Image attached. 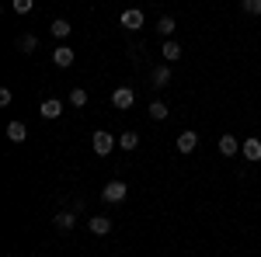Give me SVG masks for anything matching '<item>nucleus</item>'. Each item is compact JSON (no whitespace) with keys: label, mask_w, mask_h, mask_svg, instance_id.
<instances>
[{"label":"nucleus","mask_w":261,"mask_h":257,"mask_svg":"<svg viewBox=\"0 0 261 257\" xmlns=\"http://www.w3.org/2000/svg\"><path fill=\"white\" fill-rule=\"evenodd\" d=\"M115 142H119V139L112 136L108 129H94V136H91V150H94L98 157H108V153L115 150Z\"/></svg>","instance_id":"1"},{"label":"nucleus","mask_w":261,"mask_h":257,"mask_svg":"<svg viewBox=\"0 0 261 257\" xmlns=\"http://www.w3.org/2000/svg\"><path fill=\"white\" fill-rule=\"evenodd\" d=\"M125 195H129V184H125V181H108V184L101 188V198H105L108 205H119V202H125Z\"/></svg>","instance_id":"2"},{"label":"nucleus","mask_w":261,"mask_h":257,"mask_svg":"<svg viewBox=\"0 0 261 257\" xmlns=\"http://www.w3.org/2000/svg\"><path fill=\"white\" fill-rule=\"evenodd\" d=\"M143 21H146V18H143V11H136V7H129V11H122V14H119V24H122V28H129V32H140Z\"/></svg>","instance_id":"3"},{"label":"nucleus","mask_w":261,"mask_h":257,"mask_svg":"<svg viewBox=\"0 0 261 257\" xmlns=\"http://www.w3.org/2000/svg\"><path fill=\"white\" fill-rule=\"evenodd\" d=\"M133 101H136V94H133V87H115V91H112V104H115L119 111H125V108H133Z\"/></svg>","instance_id":"4"},{"label":"nucleus","mask_w":261,"mask_h":257,"mask_svg":"<svg viewBox=\"0 0 261 257\" xmlns=\"http://www.w3.org/2000/svg\"><path fill=\"white\" fill-rule=\"evenodd\" d=\"M174 146H178V153H185V157H188V153H195V146H199V132L185 129V132L178 136V142H174Z\"/></svg>","instance_id":"5"},{"label":"nucleus","mask_w":261,"mask_h":257,"mask_svg":"<svg viewBox=\"0 0 261 257\" xmlns=\"http://www.w3.org/2000/svg\"><path fill=\"white\" fill-rule=\"evenodd\" d=\"M39 115H42V119H60V115H63V101L45 98V101L39 104Z\"/></svg>","instance_id":"6"},{"label":"nucleus","mask_w":261,"mask_h":257,"mask_svg":"<svg viewBox=\"0 0 261 257\" xmlns=\"http://www.w3.org/2000/svg\"><path fill=\"white\" fill-rule=\"evenodd\" d=\"M87 230H91L94 237H108V233H112V219H108V216H91Z\"/></svg>","instance_id":"7"},{"label":"nucleus","mask_w":261,"mask_h":257,"mask_svg":"<svg viewBox=\"0 0 261 257\" xmlns=\"http://www.w3.org/2000/svg\"><path fill=\"white\" fill-rule=\"evenodd\" d=\"M73 60H77V52H73L70 45H60V49L53 52V63H56V66H63V70H66V66H73Z\"/></svg>","instance_id":"8"},{"label":"nucleus","mask_w":261,"mask_h":257,"mask_svg":"<svg viewBox=\"0 0 261 257\" xmlns=\"http://www.w3.org/2000/svg\"><path fill=\"white\" fill-rule=\"evenodd\" d=\"M241 150H244V160L258 163V160H261V139H254V136H251V139H244V146H241Z\"/></svg>","instance_id":"9"},{"label":"nucleus","mask_w":261,"mask_h":257,"mask_svg":"<svg viewBox=\"0 0 261 257\" xmlns=\"http://www.w3.org/2000/svg\"><path fill=\"white\" fill-rule=\"evenodd\" d=\"M220 153H223V157H237V153H241L237 136H230V132H226V136H220Z\"/></svg>","instance_id":"10"},{"label":"nucleus","mask_w":261,"mask_h":257,"mask_svg":"<svg viewBox=\"0 0 261 257\" xmlns=\"http://www.w3.org/2000/svg\"><path fill=\"white\" fill-rule=\"evenodd\" d=\"M53 222H56V230H60V233H70V230L77 226V212H56Z\"/></svg>","instance_id":"11"},{"label":"nucleus","mask_w":261,"mask_h":257,"mask_svg":"<svg viewBox=\"0 0 261 257\" xmlns=\"http://www.w3.org/2000/svg\"><path fill=\"white\" fill-rule=\"evenodd\" d=\"M161 52H164V60H171V63L185 56V49H181V45H178L174 39H167V42H164V45H161Z\"/></svg>","instance_id":"12"},{"label":"nucleus","mask_w":261,"mask_h":257,"mask_svg":"<svg viewBox=\"0 0 261 257\" xmlns=\"http://www.w3.org/2000/svg\"><path fill=\"white\" fill-rule=\"evenodd\" d=\"M7 139H11V142H24V139H28L24 122H11V125H7Z\"/></svg>","instance_id":"13"},{"label":"nucleus","mask_w":261,"mask_h":257,"mask_svg":"<svg viewBox=\"0 0 261 257\" xmlns=\"http://www.w3.org/2000/svg\"><path fill=\"white\" fill-rule=\"evenodd\" d=\"M150 80H153V87H167V83H171V66H157V70L150 73Z\"/></svg>","instance_id":"14"},{"label":"nucleus","mask_w":261,"mask_h":257,"mask_svg":"<svg viewBox=\"0 0 261 257\" xmlns=\"http://www.w3.org/2000/svg\"><path fill=\"white\" fill-rule=\"evenodd\" d=\"M49 28H53V35H56V39H66V35L73 32V24H70L66 18H56L53 24H49Z\"/></svg>","instance_id":"15"},{"label":"nucleus","mask_w":261,"mask_h":257,"mask_svg":"<svg viewBox=\"0 0 261 257\" xmlns=\"http://www.w3.org/2000/svg\"><path fill=\"white\" fill-rule=\"evenodd\" d=\"M174 28H178V21H174V18H167V14H164V18L157 21V35H164V39H171V35H174Z\"/></svg>","instance_id":"16"},{"label":"nucleus","mask_w":261,"mask_h":257,"mask_svg":"<svg viewBox=\"0 0 261 257\" xmlns=\"http://www.w3.org/2000/svg\"><path fill=\"white\" fill-rule=\"evenodd\" d=\"M167 115H171V108H167L164 101H150V119L153 122H164Z\"/></svg>","instance_id":"17"},{"label":"nucleus","mask_w":261,"mask_h":257,"mask_svg":"<svg viewBox=\"0 0 261 257\" xmlns=\"http://www.w3.org/2000/svg\"><path fill=\"white\" fill-rule=\"evenodd\" d=\"M119 146L122 150H136V146H140V136H136L133 129H125V132L119 136Z\"/></svg>","instance_id":"18"},{"label":"nucleus","mask_w":261,"mask_h":257,"mask_svg":"<svg viewBox=\"0 0 261 257\" xmlns=\"http://www.w3.org/2000/svg\"><path fill=\"white\" fill-rule=\"evenodd\" d=\"M14 45H18L21 52H35V45H39V39H35V35L28 32V35H18V42H14Z\"/></svg>","instance_id":"19"},{"label":"nucleus","mask_w":261,"mask_h":257,"mask_svg":"<svg viewBox=\"0 0 261 257\" xmlns=\"http://www.w3.org/2000/svg\"><path fill=\"white\" fill-rule=\"evenodd\" d=\"M241 11L251 18H261V0H241Z\"/></svg>","instance_id":"20"},{"label":"nucleus","mask_w":261,"mask_h":257,"mask_svg":"<svg viewBox=\"0 0 261 257\" xmlns=\"http://www.w3.org/2000/svg\"><path fill=\"white\" fill-rule=\"evenodd\" d=\"M70 104H73V108H84V104H87V91H84V87H73V91H70Z\"/></svg>","instance_id":"21"},{"label":"nucleus","mask_w":261,"mask_h":257,"mask_svg":"<svg viewBox=\"0 0 261 257\" xmlns=\"http://www.w3.org/2000/svg\"><path fill=\"white\" fill-rule=\"evenodd\" d=\"M11 7H14V11H18V14H28V11H32V7H35V0H14V4H11Z\"/></svg>","instance_id":"22"},{"label":"nucleus","mask_w":261,"mask_h":257,"mask_svg":"<svg viewBox=\"0 0 261 257\" xmlns=\"http://www.w3.org/2000/svg\"><path fill=\"white\" fill-rule=\"evenodd\" d=\"M7 104H11V87H4V91H0V108H7Z\"/></svg>","instance_id":"23"}]
</instances>
